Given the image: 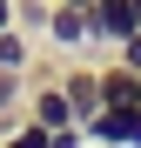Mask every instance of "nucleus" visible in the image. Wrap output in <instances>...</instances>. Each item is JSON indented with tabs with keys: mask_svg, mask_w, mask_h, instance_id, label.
Here are the masks:
<instances>
[{
	"mask_svg": "<svg viewBox=\"0 0 141 148\" xmlns=\"http://www.w3.org/2000/svg\"><path fill=\"white\" fill-rule=\"evenodd\" d=\"M47 148H87V128L67 121V128H47Z\"/></svg>",
	"mask_w": 141,
	"mask_h": 148,
	"instance_id": "obj_8",
	"label": "nucleus"
},
{
	"mask_svg": "<svg viewBox=\"0 0 141 148\" xmlns=\"http://www.w3.org/2000/svg\"><path fill=\"white\" fill-rule=\"evenodd\" d=\"M87 54H108V47L114 40H128L134 34V0H94V7H87Z\"/></svg>",
	"mask_w": 141,
	"mask_h": 148,
	"instance_id": "obj_2",
	"label": "nucleus"
},
{
	"mask_svg": "<svg viewBox=\"0 0 141 148\" xmlns=\"http://www.w3.org/2000/svg\"><path fill=\"white\" fill-rule=\"evenodd\" d=\"M61 88H67V101H74V114L87 121L94 108H101V61H94V67L87 61H67L61 67Z\"/></svg>",
	"mask_w": 141,
	"mask_h": 148,
	"instance_id": "obj_5",
	"label": "nucleus"
},
{
	"mask_svg": "<svg viewBox=\"0 0 141 148\" xmlns=\"http://www.w3.org/2000/svg\"><path fill=\"white\" fill-rule=\"evenodd\" d=\"M134 27H141V0H134Z\"/></svg>",
	"mask_w": 141,
	"mask_h": 148,
	"instance_id": "obj_12",
	"label": "nucleus"
},
{
	"mask_svg": "<svg viewBox=\"0 0 141 148\" xmlns=\"http://www.w3.org/2000/svg\"><path fill=\"white\" fill-rule=\"evenodd\" d=\"M20 114L40 121V128H67V121H81V114H74V101H67V88H61V67L34 74V88H27V101H20Z\"/></svg>",
	"mask_w": 141,
	"mask_h": 148,
	"instance_id": "obj_1",
	"label": "nucleus"
},
{
	"mask_svg": "<svg viewBox=\"0 0 141 148\" xmlns=\"http://www.w3.org/2000/svg\"><path fill=\"white\" fill-rule=\"evenodd\" d=\"M87 148H128V141H87Z\"/></svg>",
	"mask_w": 141,
	"mask_h": 148,
	"instance_id": "obj_10",
	"label": "nucleus"
},
{
	"mask_svg": "<svg viewBox=\"0 0 141 148\" xmlns=\"http://www.w3.org/2000/svg\"><path fill=\"white\" fill-rule=\"evenodd\" d=\"M0 27H14V0H0Z\"/></svg>",
	"mask_w": 141,
	"mask_h": 148,
	"instance_id": "obj_9",
	"label": "nucleus"
},
{
	"mask_svg": "<svg viewBox=\"0 0 141 148\" xmlns=\"http://www.w3.org/2000/svg\"><path fill=\"white\" fill-rule=\"evenodd\" d=\"M67 7H81V14H87V7H94V0H67Z\"/></svg>",
	"mask_w": 141,
	"mask_h": 148,
	"instance_id": "obj_11",
	"label": "nucleus"
},
{
	"mask_svg": "<svg viewBox=\"0 0 141 148\" xmlns=\"http://www.w3.org/2000/svg\"><path fill=\"white\" fill-rule=\"evenodd\" d=\"M0 148H47V128H40V121H27V114H20L14 128H0Z\"/></svg>",
	"mask_w": 141,
	"mask_h": 148,
	"instance_id": "obj_7",
	"label": "nucleus"
},
{
	"mask_svg": "<svg viewBox=\"0 0 141 148\" xmlns=\"http://www.w3.org/2000/svg\"><path fill=\"white\" fill-rule=\"evenodd\" d=\"M0 67H7V74H34V34L20 27V20L0 27Z\"/></svg>",
	"mask_w": 141,
	"mask_h": 148,
	"instance_id": "obj_6",
	"label": "nucleus"
},
{
	"mask_svg": "<svg viewBox=\"0 0 141 148\" xmlns=\"http://www.w3.org/2000/svg\"><path fill=\"white\" fill-rule=\"evenodd\" d=\"M141 101V67L101 54V108H134Z\"/></svg>",
	"mask_w": 141,
	"mask_h": 148,
	"instance_id": "obj_4",
	"label": "nucleus"
},
{
	"mask_svg": "<svg viewBox=\"0 0 141 148\" xmlns=\"http://www.w3.org/2000/svg\"><path fill=\"white\" fill-rule=\"evenodd\" d=\"M87 14L81 7H67V0H54L47 7V47H61V54H87Z\"/></svg>",
	"mask_w": 141,
	"mask_h": 148,
	"instance_id": "obj_3",
	"label": "nucleus"
}]
</instances>
